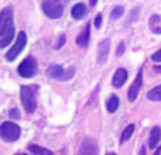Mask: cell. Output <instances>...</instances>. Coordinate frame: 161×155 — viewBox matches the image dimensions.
I'll return each mask as SVG.
<instances>
[{
  "instance_id": "obj_4",
  "label": "cell",
  "mask_w": 161,
  "mask_h": 155,
  "mask_svg": "<svg viewBox=\"0 0 161 155\" xmlns=\"http://www.w3.org/2000/svg\"><path fill=\"white\" fill-rule=\"evenodd\" d=\"M13 28V7L7 6L0 11V37Z\"/></svg>"
},
{
  "instance_id": "obj_18",
  "label": "cell",
  "mask_w": 161,
  "mask_h": 155,
  "mask_svg": "<svg viewBox=\"0 0 161 155\" xmlns=\"http://www.w3.org/2000/svg\"><path fill=\"white\" fill-rule=\"evenodd\" d=\"M13 35H14V28H11L8 33H6L4 35H2V38H0V48L7 47L8 42H11V40H13Z\"/></svg>"
},
{
  "instance_id": "obj_21",
  "label": "cell",
  "mask_w": 161,
  "mask_h": 155,
  "mask_svg": "<svg viewBox=\"0 0 161 155\" xmlns=\"http://www.w3.org/2000/svg\"><path fill=\"white\" fill-rule=\"evenodd\" d=\"M123 13H125V8H123L122 6H116V7L112 10V13H110V20L120 19V17L123 16Z\"/></svg>"
},
{
  "instance_id": "obj_31",
  "label": "cell",
  "mask_w": 161,
  "mask_h": 155,
  "mask_svg": "<svg viewBox=\"0 0 161 155\" xmlns=\"http://www.w3.org/2000/svg\"><path fill=\"white\" fill-rule=\"evenodd\" d=\"M156 71L157 72H161V68H156Z\"/></svg>"
},
{
  "instance_id": "obj_13",
  "label": "cell",
  "mask_w": 161,
  "mask_h": 155,
  "mask_svg": "<svg viewBox=\"0 0 161 155\" xmlns=\"http://www.w3.org/2000/svg\"><path fill=\"white\" fill-rule=\"evenodd\" d=\"M150 28L154 34H161V16L158 14H154L150 17Z\"/></svg>"
},
{
  "instance_id": "obj_23",
  "label": "cell",
  "mask_w": 161,
  "mask_h": 155,
  "mask_svg": "<svg viewBox=\"0 0 161 155\" xmlns=\"http://www.w3.org/2000/svg\"><path fill=\"white\" fill-rule=\"evenodd\" d=\"M140 14V7H134V10L130 13V17H129V23H133L137 20V17H139Z\"/></svg>"
},
{
  "instance_id": "obj_30",
  "label": "cell",
  "mask_w": 161,
  "mask_h": 155,
  "mask_svg": "<svg viewBox=\"0 0 161 155\" xmlns=\"http://www.w3.org/2000/svg\"><path fill=\"white\" fill-rule=\"evenodd\" d=\"M97 3V0H91V6H95Z\"/></svg>"
},
{
  "instance_id": "obj_8",
  "label": "cell",
  "mask_w": 161,
  "mask_h": 155,
  "mask_svg": "<svg viewBox=\"0 0 161 155\" xmlns=\"http://www.w3.org/2000/svg\"><path fill=\"white\" fill-rule=\"evenodd\" d=\"M142 82H143V72L139 71L137 78L134 79L133 85H131L130 89H129V100H130V102H134V100H136L137 94H139V92H140V88H142Z\"/></svg>"
},
{
  "instance_id": "obj_28",
  "label": "cell",
  "mask_w": 161,
  "mask_h": 155,
  "mask_svg": "<svg viewBox=\"0 0 161 155\" xmlns=\"http://www.w3.org/2000/svg\"><path fill=\"white\" fill-rule=\"evenodd\" d=\"M123 52H125V42H120L119 47H117L116 55H117V56H120V55H123Z\"/></svg>"
},
{
  "instance_id": "obj_22",
  "label": "cell",
  "mask_w": 161,
  "mask_h": 155,
  "mask_svg": "<svg viewBox=\"0 0 161 155\" xmlns=\"http://www.w3.org/2000/svg\"><path fill=\"white\" fill-rule=\"evenodd\" d=\"M74 73H75V68H74V67L68 68V69L64 71V73H62V76H61V79H59V80H69L71 78L74 76Z\"/></svg>"
},
{
  "instance_id": "obj_17",
  "label": "cell",
  "mask_w": 161,
  "mask_h": 155,
  "mask_svg": "<svg viewBox=\"0 0 161 155\" xmlns=\"http://www.w3.org/2000/svg\"><path fill=\"white\" fill-rule=\"evenodd\" d=\"M147 99L153 100V102H160L161 100V85L157 86V88L151 89L150 92L147 93Z\"/></svg>"
},
{
  "instance_id": "obj_7",
  "label": "cell",
  "mask_w": 161,
  "mask_h": 155,
  "mask_svg": "<svg viewBox=\"0 0 161 155\" xmlns=\"http://www.w3.org/2000/svg\"><path fill=\"white\" fill-rule=\"evenodd\" d=\"M109 52H110V38H105L99 44V48H97V61H99V64H105L108 61Z\"/></svg>"
},
{
  "instance_id": "obj_1",
  "label": "cell",
  "mask_w": 161,
  "mask_h": 155,
  "mask_svg": "<svg viewBox=\"0 0 161 155\" xmlns=\"http://www.w3.org/2000/svg\"><path fill=\"white\" fill-rule=\"evenodd\" d=\"M20 97L24 110L27 113H34L37 109V86H23Z\"/></svg>"
},
{
  "instance_id": "obj_20",
  "label": "cell",
  "mask_w": 161,
  "mask_h": 155,
  "mask_svg": "<svg viewBox=\"0 0 161 155\" xmlns=\"http://www.w3.org/2000/svg\"><path fill=\"white\" fill-rule=\"evenodd\" d=\"M28 151H30L31 154H48V155L53 154L50 150L41 148V147H38V145H30V147H28Z\"/></svg>"
},
{
  "instance_id": "obj_6",
  "label": "cell",
  "mask_w": 161,
  "mask_h": 155,
  "mask_svg": "<svg viewBox=\"0 0 161 155\" xmlns=\"http://www.w3.org/2000/svg\"><path fill=\"white\" fill-rule=\"evenodd\" d=\"M36 72H37V62H36V59H34L33 56H27V58H25L19 67L20 76L25 78V79L33 78L34 75H36Z\"/></svg>"
},
{
  "instance_id": "obj_15",
  "label": "cell",
  "mask_w": 161,
  "mask_h": 155,
  "mask_svg": "<svg viewBox=\"0 0 161 155\" xmlns=\"http://www.w3.org/2000/svg\"><path fill=\"white\" fill-rule=\"evenodd\" d=\"M106 109H108L109 113H114V111L119 109V97L116 94H112L110 97L106 102Z\"/></svg>"
},
{
  "instance_id": "obj_27",
  "label": "cell",
  "mask_w": 161,
  "mask_h": 155,
  "mask_svg": "<svg viewBox=\"0 0 161 155\" xmlns=\"http://www.w3.org/2000/svg\"><path fill=\"white\" fill-rule=\"evenodd\" d=\"M95 27L96 28L102 27V16H100V14H97V16L95 17Z\"/></svg>"
},
{
  "instance_id": "obj_14",
  "label": "cell",
  "mask_w": 161,
  "mask_h": 155,
  "mask_svg": "<svg viewBox=\"0 0 161 155\" xmlns=\"http://www.w3.org/2000/svg\"><path fill=\"white\" fill-rule=\"evenodd\" d=\"M85 13H86V6L83 4V3L75 4L72 7V11H71V14H72V17L75 20H80L83 16H85Z\"/></svg>"
},
{
  "instance_id": "obj_26",
  "label": "cell",
  "mask_w": 161,
  "mask_h": 155,
  "mask_svg": "<svg viewBox=\"0 0 161 155\" xmlns=\"http://www.w3.org/2000/svg\"><path fill=\"white\" fill-rule=\"evenodd\" d=\"M151 59H153L154 62H161V50H158L156 54H153V55H151Z\"/></svg>"
},
{
  "instance_id": "obj_24",
  "label": "cell",
  "mask_w": 161,
  "mask_h": 155,
  "mask_svg": "<svg viewBox=\"0 0 161 155\" xmlns=\"http://www.w3.org/2000/svg\"><path fill=\"white\" fill-rule=\"evenodd\" d=\"M65 41H67V37H65V34H62V35H59V40H58V42H57L55 47L57 48H61L62 45L65 44Z\"/></svg>"
},
{
  "instance_id": "obj_3",
  "label": "cell",
  "mask_w": 161,
  "mask_h": 155,
  "mask_svg": "<svg viewBox=\"0 0 161 155\" xmlns=\"http://www.w3.org/2000/svg\"><path fill=\"white\" fill-rule=\"evenodd\" d=\"M61 3L58 0H42V11L45 13V16H48L50 19H59L64 13Z\"/></svg>"
},
{
  "instance_id": "obj_12",
  "label": "cell",
  "mask_w": 161,
  "mask_h": 155,
  "mask_svg": "<svg viewBox=\"0 0 161 155\" xmlns=\"http://www.w3.org/2000/svg\"><path fill=\"white\" fill-rule=\"evenodd\" d=\"M161 140V128L160 127H154L150 133V140H148V147L150 148H156L157 144Z\"/></svg>"
},
{
  "instance_id": "obj_25",
  "label": "cell",
  "mask_w": 161,
  "mask_h": 155,
  "mask_svg": "<svg viewBox=\"0 0 161 155\" xmlns=\"http://www.w3.org/2000/svg\"><path fill=\"white\" fill-rule=\"evenodd\" d=\"M8 116L11 117V119H20V110L19 109H13V110L10 111V114Z\"/></svg>"
},
{
  "instance_id": "obj_29",
  "label": "cell",
  "mask_w": 161,
  "mask_h": 155,
  "mask_svg": "<svg viewBox=\"0 0 161 155\" xmlns=\"http://www.w3.org/2000/svg\"><path fill=\"white\" fill-rule=\"evenodd\" d=\"M58 2H59V3H61V4H67V3H68V2H69V0H58Z\"/></svg>"
},
{
  "instance_id": "obj_11",
  "label": "cell",
  "mask_w": 161,
  "mask_h": 155,
  "mask_svg": "<svg viewBox=\"0 0 161 155\" xmlns=\"http://www.w3.org/2000/svg\"><path fill=\"white\" fill-rule=\"evenodd\" d=\"M89 37H91V28H89V24H88V25H86V27L82 30V33H80L78 37H76V40H75L76 45H79V47H82V48L88 47V44H89Z\"/></svg>"
},
{
  "instance_id": "obj_5",
  "label": "cell",
  "mask_w": 161,
  "mask_h": 155,
  "mask_svg": "<svg viewBox=\"0 0 161 155\" xmlns=\"http://www.w3.org/2000/svg\"><path fill=\"white\" fill-rule=\"evenodd\" d=\"M25 42H27V35H25L24 31H20V34L17 35V41L14 42V45L10 48V50H8V52L6 54V59H7V61H10V62L14 61V59L20 55V52L24 50Z\"/></svg>"
},
{
  "instance_id": "obj_10",
  "label": "cell",
  "mask_w": 161,
  "mask_h": 155,
  "mask_svg": "<svg viewBox=\"0 0 161 155\" xmlns=\"http://www.w3.org/2000/svg\"><path fill=\"white\" fill-rule=\"evenodd\" d=\"M97 152V144L95 140L92 138H85L83 140L82 148H80V154H88V155H93Z\"/></svg>"
},
{
  "instance_id": "obj_2",
  "label": "cell",
  "mask_w": 161,
  "mask_h": 155,
  "mask_svg": "<svg viewBox=\"0 0 161 155\" xmlns=\"http://www.w3.org/2000/svg\"><path fill=\"white\" fill-rule=\"evenodd\" d=\"M20 134H21V130L16 123L6 121L0 126V138H3L7 142L17 141L20 138Z\"/></svg>"
},
{
  "instance_id": "obj_19",
  "label": "cell",
  "mask_w": 161,
  "mask_h": 155,
  "mask_svg": "<svg viewBox=\"0 0 161 155\" xmlns=\"http://www.w3.org/2000/svg\"><path fill=\"white\" fill-rule=\"evenodd\" d=\"M133 133H134V126H133V124L127 126V127L123 130V133H122V138H120V142H126L131 136H133Z\"/></svg>"
},
{
  "instance_id": "obj_9",
  "label": "cell",
  "mask_w": 161,
  "mask_h": 155,
  "mask_svg": "<svg viewBox=\"0 0 161 155\" xmlns=\"http://www.w3.org/2000/svg\"><path fill=\"white\" fill-rule=\"evenodd\" d=\"M127 76H129L127 71L123 69V68H119V69L114 72L113 79H112L113 86H114V88H122V86L126 83V80H127Z\"/></svg>"
},
{
  "instance_id": "obj_16",
  "label": "cell",
  "mask_w": 161,
  "mask_h": 155,
  "mask_svg": "<svg viewBox=\"0 0 161 155\" xmlns=\"http://www.w3.org/2000/svg\"><path fill=\"white\" fill-rule=\"evenodd\" d=\"M62 73H64V68L61 67V65H53V67H50V69H48V76L53 78V79H61Z\"/></svg>"
}]
</instances>
